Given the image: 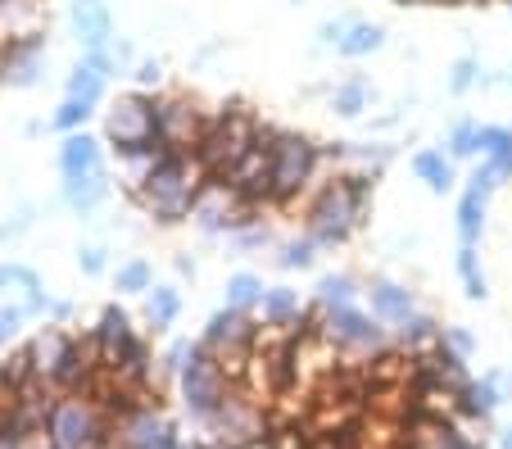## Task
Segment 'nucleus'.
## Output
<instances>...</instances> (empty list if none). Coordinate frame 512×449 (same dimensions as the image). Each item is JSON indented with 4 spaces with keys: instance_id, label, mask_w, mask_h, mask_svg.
<instances>
[{
    "instance_id": "36",
    "label": "nucleus",
    "mask_w": 512,
    "mask_h": 449,
    "mask_svg": "<svg viewBox=\"0 0 512 449\" xmlns=\"http://www.w3.org/2000/svg\"><path fill=\"white\" fill-rule=\"evenodd\" d=\"M0 286H19V291L37 295L41 291V277L32 273V268H23V264H0Z\"/></svg>"
},
{
    "instance_id": "38",
    "label": "nucleus",
    "mask_w": 512,
    "mask_h": 449,
    "mask_svg": "<svg viewBox=\"0 0 512 449\" xmlns=\"http://www.w3.org/2000/svg\"><path fill=\"white\" fill-rule=\"evenodd\" d=\"M78 268L87 277H100V273H105V250H100V245H87V250L78 254Z\"/></svg>"
},
{
    "instance_id": "47",
    "label": "nucleus",
    "mask_w": 512,
    "mask_h": 449,
    "mask_svg": "<svg viewBox=\"0 0 512 449\" xmlns=\"http://www.w3.org/2000/svg\"><path fill=\"white\" fill-rule=\"evenodd\" d=\"M182 449H186V445H182Z\"/></svg>"
},
{
    "instance_id": "13",
    "label": "nucleus",
    "mask_w": 512,
    "mask_h": 449,
    "mask_svg": "<svg viewBox=\"0 0 512 449\" xmlns=\"http://www.w3.org/2000/svg\"><path fill=\"white\" fill-rule=\"evenodd\" d=\"M105 155H100V141L87 132H68L64 146H59V173L64 177H82V173H100Z\"/></svg>"
},
{
    "instance_id": "31",
    "label": "nucleus",
    "mask_w": 512,
    "mask_h": 449,
    "mask_svg": "<svg viewBox=\"0 0 512 449\" xmlns=\"http://www.w3.org/2000/svg\"><path fill=\"white\" fill-rule=\"evenodd\" d=\"M91 109H96V105L64 96V105L50 114V127H55V132H64V137H68V132H82V127H87V118H91Z\"/></svg>"
},
{
    "instance_id": "42",
    "label": "nucleus",
    "mask_w": 512,
    "mask_h": 449,
    "mask_svg": "<svg viewBox=\"0 0 512 449\" xmlns=\"http://www.w3.org/2000/svg\"><path fill=\"white\" fill-rule=\"evenodd\" d=\"M499 449H512V427H508V431H503V436H499Z\"/></svg>"
},
{
    "instance_id": "28",
    "label": "nucleus",
    "mask_w": 512,
    "mask_h": 449,
    "mask_svg": "<svg viewBox=\"0 0 512 449\" xmlns=\"http://www.w3.org/2000/svg\"><path fill=\"white\" fill-rule=\"evenodd\" d=\"M263 295H268V286H263L254 273H236V277H227V304H232V309L250 313L254 304H263Z\"/></svg>"
},
{
    "instance_id": "21",
    "label": "nucleus",
    "mask_w": 512,
    "mask_h": 449,
    "mask_svg": "<svg viewBox=\"0 0 512 449\" xmlns=\"http://www.w3.org/2000/svg\"><path fill=\"white\" fill-rule=\"evenodd\" d=\"M300 295L290 291V286H268L263 295V323L268 327H295L300 323Z\"/></svg>"
},
{
    "instance_id": "19",
    "label": "nucleus",
    "mask_w": 512,
    "mask_h": 449,
    "mask_svg": "<svg viewBox=\"0 0 512 449\" xmlns=\"http://www.w3.org/2000/svg\"><path fill=\"white\" fill-rule=\"evenodd\" d=\"M413 445L417 449H476L472 436H463V427H458V422H449L445 413H440V418H431L426 427H417Z\"/></svg>"
},
{
    "instance_id": "4",
    "label": "nucleus",
    "mask_w": 512,
    "mask_h": 449,
    "mask_svg": "<svg viewBox=\"0 0 512 449\" xmlns=\"http://www.w3.org/2000/svg\"><path fill=\"white\" fill-rule=\"evenodd\" d=\"M322 150L300 132H281L272 146V205H290L295 196L309 191V182L318 177Z\"/></svg>"
},
{
    "instance_id": "39",
    "label": "nucleus",
    "mask_w": 512,
    "mask_h": 449,
    "mask_svg": "<svg viewBox=\"0 0 512 449\" xmlns=\"http://www.w3.org/2000/svg\"><path fill=\"white\" fill-rule=\"evenodd\" d=\"M136 82H141V87H159V82H164L159 59H141V64H136Z\"/></svg>"
},
{
    "instance_id": "2",
    "label": "nucleus",
    "mask_w": 512,
    "mask_h": 449,
    "mask_svg": "<svg viewBox=\"0 0 512 449\" xmlns=\"http://www.w3.org/2000/svg\"><path fill=\"white\" fill-rule=\"evenodd\" d=\"M372 196V173H345L327 182L309 200V236L318 245H345L354 227L363 223V209Z\"/></svg>"
},
{
    "instance_id": "9",
    "label": "nucleus",
    "mask_w": 512,
    "mask_h": 449,
    "mask_svg": "<svg viewBox=\"0 0 512 449\" xmlns=\"http://www.w3.org/2000/svg\"><path fill=\"white\" fill-rule=\"evenodd\" d=\"M118 449H182V440H177L173 422L164 413L141 404L132 418L118 422Z\"/></svg>"
},
{
    "instance_id": "11",
    "label": "nucleus",
    "mask_w": 512,
    "mask_h": 449,
    "mask_svg": "<svg viewBox=\"0 0 512 449\" xmlns=\"http://www.w3.org/2000/svg\"><path fill=\"white\" fill-rule=\"evenodd\" d=\"M68 23L78 32L82 50H105L109 37H114V19H109L105 0H73L68 5Z\"/></svg>"
},
{
    "instance_id": "23",
    "label": "nucleus",
    "mask_w": 512,
    "mask_h": 449,
    "mask_svg": "<svg viewBox=\"0 0 512 449\" xmlns=\"http://www.w3.org/2000/svg\"><path fill=\"white\" fill-rule=\"evenodd\" d=\"M177 313H182V295H177L173 286H150V291H145V318H150L155 332L173 327Z\"/></svg>"
},
{
    "instance_id": "12",
    "label": "nucleus",
    "mask_w": 512,
    "mask_h": 449,
    "mask_svg": "<svg viewBox=\"0 0 512 449\" xmlns=\"http://www.w3.org/2000/svg\"><path fill=\"white\" fill-rule=\"evenodd\" d=\"M87 336H91V345L100 350V359H105V368H109V363H114L118 354H123L127 345H132V336H136V332H132V318H127V313L118 309V304H109V309L100 313L96 327H91Z\"/></svg>"
},
{
    "instance_id": "15",
    "label": "nucleus",
    "mask_w": 512,
    "mask_h": 449,
    "mask_svg": "<svg viewBox=\"0 0 512 449\" xmlns=\"http://www.w3.org/2000/svg\"><path fill=\"white\" fill-rule=\"evenodd\" d=\"M105 200H109L105 168H100V173H82V177H64V205L73 209V214H91V209H100Z\"/></svg>"
},
{
    "instance_id": "46",
    "label": "nucleus",
    "mask_w": 512,
    "mask_h": 449,
    "mask_svg": "<svg viewBox=\"0 0 512 449\" xmlns=\"http://www.w3.org/2000/svg\"><path fill=\"white\" fill-rule=\"evenodd\" d=\"M0 5H5V0H0Z\"/></svg>"
},
{
    "instance_id": "3",
    "label": "nucleus",
    "mask_w": 512,
    "mask_h": 449,
    "mask_svg": "<svg viewBox=\"0 0 512 449\" xmlns=\"http://www.w3.org/2000/svg\"><path fill=\"white\" fill-rule=\"evenodd\" d=\"M109 427L114 422L105 418V409L96 400H87V395H59L46 418V440L64 449H109L118 440V436H109Z\"/></svg>"
},
{
    "instance_id": "5",
    "label": "nucleus",
    "mask_w": 512,
    "mask_h": 449,
    "mask_svg": "<svg viewBox=\"0 0 512 449\" xmlns=\"http://www.w3.org/2000/svg\"><path fill=\"white\" fill-rule=\"evenodd\" d=\"M105 137L114 141L118 159H127V155H136V150H145L150 141L159 137V132H155V100H145V96H123L114 109H109Z\"/></svg>"
},
{
    "instance_id": "10",
    "label": "nucleus",
    "mask_w": 512,
    "mask_h": 449,
    "mask_svg": "<svg viewBox=\"0 0 512 449\" xmlns=\"http://www.w3.org/2000/svg\"><path fill=\"white\" fill-rule=\"evenodd\" d=\"M503 391H508V377L503 372H490L485 381H467L449 395V409L463 422H490V413L503 404Z\"/></svg>"
},
{
    "instance_id": "14",
    "label": "nucleus",
    "mask_w": 512,
    "mask_h": 449,
    "mask_svg": "<svg viewBox=\"0 0 512 449\" xmlns=\"http://www.w3.org/2000/svg\"><path fill=\"white\" fill-rule=\"evenodd\" d=\"M368 300H372V313H377L381 323H390V327H399L404 318H413L417 313V304H413V291L408 286H399V282H372V291H368Z\"/></svg>"
},
{
    "instance_id": "40",
    "label": "nucleus",
    "mask_w": 512,
    "mask_h": 449,
    "mask_svg": "<svg viewBox=\"0 0 512 449\" xmlns=\"http://www.w3.org/2000/svg\"><path fill=\"white\" fill-rule=\"evenodd\" d=\"M345 32H349V23H345V19H336V23H322V28H318V41H322V46H336V50H340V41H345Z\"/></svg>"
},
{
    "instance_id": "1",
    "label": "nucleus",
    "mask_w": 512,
    "mask_h": 449,
    "mask_svg": "<svg viewBox=\"0 0 512 449\" xmlns=\"http://www.w3.org/2000/svg\"><path fill=\"white\" fill-rule=\"evenodd\" d=\"M204 182H209V173L191 150H164L136 196L159 223H182V218L195 214V196L204 191Z\"/></svg>"
},
{
    "instance_id": "43",
    "label": "nucleus",
    "mask_w": 512,
    "mask_h": 449,
    "mask_svg": "<svg viewBox=\"0 0 512 449\" xmlns=\"http://www.w3.org/2000/svg\"><path fill=\"white\" fill-rule=\"evenodd\" d=\"M0 87H5V50H0Z\"/></svg>"
},
{
    "instance_id": "29",
    "label": "nucleus",
    "mask_w": 512,
    "mask_h": 449,
    "mask_svg": "<svg viewBox=\"0 0 512 449\" xmlns=\"http://www.w3.org/2000/svg\"><path fill=\"white\" fill-rule=\"evenodd\" d=\"M458 277H463L467 300H485V295H490V286H485V273H481V254H476V245H463V250H458Z\"/></svg>"
},
{
    "instance_id": "44",
    "label": "nucleus",
    "mask_w": 512,
    "mask_h": 449,
    "mask_svg": "<svg viewBox=\"0 0 512 449\" xmlns=\"http://www.w3.org/2000/svg\"><path fill=\"white\" fill-rule=\"evenodd\" d=\"M0 449H19V445H5V440H0Z\"/></svg>"
},
{
    "instance_id": "32",
    "label": "nucleus",
    "mask_w": 512,
    "mask_h": 449,
    "mask_svg": "<svg viewBox=\"0 0 512 449\" xmlns=\"http://www.w3.org/2000/svg\"><path fill=\"white\" fill-rule=\"evenodd\" d=\"M445 146H449V159H454V164H458V159L481 155V127H476V123H458L454 132H449Z\"/></svg>"
},
{
    "instance_id": "30",
    "label": "nucleus",
    "mask_w": 512,
    "mask_h": 449,
    "mask_svg": "<svg viewBox=\"0 0 512 449\" xmlns=\"http://www.w3.org/2000/svg\"><path fill=\"white\" fill-rule=\"evenodd\" d=\"M331 109H336L340 118H358L368 109V82L354 78V82H345V87H336L331 91Z\"/></svg>"
},
{
    "instance_id": "18",
    "label": "nucleus",
    "mask_w": 512,
    "mask_h": 449,
    "mask_svg": "<svg viewBox=\"0 0 512 449\" xmlns=\"http://www.w3.org/2000/svg\"><path fill=\"white\" fill-rule=\"evenodd\" d=\"M68 341H73L68 332H59V327H46V332H37L28 345H23V350H28V359H32V368H37V377L50 381V372H55L59 359H64Z\"/></svg>"
},
{
    "instance_id": "17",
    "label": "nucleus",
    "mask_w": 512,
    "mask_h": 449,
    "mask_svg": "<svg viewBox=\"0 0 512 449\" xmlns=\"http://www.w3.org/2000/svg\"><path fill=\"white\" fill-rule=\"evenodd\" d=\"M41 32V0H5L0 5V37L19 41Z\"/></svg>"
},
{
    "instance_id": "24",
    "label": "nucleus",
    "mask_w": 512,
    "mask_h": 449,
    "mask_svg": "<svg viewBox=\"0 0 512 449\" xmlns=\"http://www.w3.org/2000/svg\"><path fill=\"white\" fill-rule=\"evenodd\" d=\"M485 205L490 200L476 196V191H463V200H458V241L463 245H476L485 232Z\"/></svg>"
},
{
    "instance_id": "26",
    "label": "nucleus",
    "mask_w": 512,
    "mask_h": 449,
    "mask_svg": "<svg viewBox=\"0 0 512 449\" xmlns=\"http://www.w3.org/2000/svg\"><path fill=\"white\" fill-rule=\"evenodd\" d=\"M381 41H386V28H381V23H349L345 41H340V55L363 59V55H372V50H381Z\"/></svg>"
},
{
    "instance_id": "34",
    "label": "nucleus",
    "mask_w": 512,
    "mask_h": 449,
    "mask_svg": "<svg viewBox=\"0 0 512 449\" xmlns=\"http://www.w3.org/2000/svg\"><path fill=\"white\" fill-rule=\"evenodd\" d=\"M318 241L313 236H300V241H286L281 245V254H277V264L281 268H313V259H318Z\"/></svg>"
},
{
    "instance_id": "20",
    "label": "nucleus",
    "mask_w": 512,
    "mask_h": 449,
    "mask_svg": "<svg viewBox=\"0 0 512 449\" xmlns=\"http://www.w3.org/2000/svg\"><path fill=\"white\" fill-rule=\"evenodd\" d=\"M481 159L508 182L512 177V127H481Z\"/></svg>"
},
{
    "instance_id": "35",
    "label": "nucleus",
    "mask_w": 512,
    "mask_h": 449,
    "mask_svg": "<svg viewBox=\"0 0 512 449\" xmlns=\"http://www.w3.org/2000/svg\"><path fill=\"white\" fill-rule=\"evenodd\" d=\"M476 82H481V64H476L472 55L454 59V69H449V91H454V96H467Z\"/></svg>"
},
{
    "instance_id": "7",
    "label": "nucleus",
    "mask_w": 512,
    "mask_h": 449,
    "mask_svg": "<svg viewBox=\"0 0 512 449\" xmlns=\"http://www.w3.org/2000/svg\"><path fill=\"white\" fill-rule=\"evenodd\" d=\"M204 345H209L218 359L223 354H236V350H259V323H254L250 313H241V309H218L209 318V327H204V336H200Z\"/></svg>"
},
{
    "instance_id": "45",
    "label": "nucleus",
    "mask_w": 512,
    "mask_h": 449,
    "mask_svg": "<svg viewBox=\"0 0 512 449\" xmlns=\"http://www.w3.org/2000/svg\"><path fill=\"white\" fill-rule=\"evenodd\" d=\"M46 449H64V445H50V440H46Z\"/></svg>"
},
{
    "instance_id": "8",
    "label": "nucleus",
    "mask_w": 512,
    "mask_h": 449,
    "mask_svg": "<svg viewBox=\"0 0 512 449\" xmlns=\"http://www.w3.org/2000/svg\"><path fill=\"white\" fill-rule=\"evenodd\" d=\"M155 132L177 150H195L209 132V118L191 109L186 100H155Z\"/></svg>"
},
{
    "instance_id": "6",
    "label": "nucleus",
    "mask_w": 512,
    "mask_h": 449,
    "mask_svg": "<svg viewBox=\"0 0 512 449\" xmlns=\"http://www.w3.org/2000/svg\"><path fill=\"white\" fill-rule=\"evenodd\" d=\"M322 336L336 341V345H345V350H381V345H386V327H381V318L377 313L354 309V304L322 313Z\"/></svg>"
},
{
    "instance_id": "33",
    "label": "nucleus",
    "mask_w": 512,
    "mask_h": 449,
    "mask_svg": "<svg viewBox=\"0 0 512 449\" xmlns=\"http://www.w3.org/2000/svg\"><path fill=\"white\" fill-rule=\"evenodd\" d=\"M150 286H155V268L145 264V259H132V264L118 268V291H127V295H145Z\"/></svg>"
},
{
    "instance_id": "37",
    "label": "nucleus",
    "mask_w": 512,
    "mask_h": 449,
    "mask_svg": "<svg viewBox=\"0 0 512 449\" xmlns=\"http://www.w3.org/2000/svg\"><path fill=\"white\" fill-rule=\"evenodd\" d=\"M440 341H445L449 350H458V354H463V359L476 350V336L467 332V327H445V336H440Z\"/></svg>"
},
{
    "instance_id": "16",
    "label": "nucleus",
    "mask_w": 512,
    "mask_h": 449,
    "mask_svg": "<svg viewBox=\"0 0 512 449\" xmlns=\"http://www.w3.org/2000/svg\"><path fill=\"white\" fill-rule=\"evenodd\" d=\"M413 173L426 182V191H431V196H449V191L458 186L449 150H417V155H413Z\"/></svg>"
},
{
    "instance_id": "22",
    "label": "nucleus",
    "mask_w": 512,
    "mask_h": 449,
    "mask_svg": "<svg viewBox=\"0 0 512 449\" xmlns=\"http://www.w3.org/2000/svg\"><path fill=\"white\" fill-rule=\"evenodd\" d=\"M440 336H445V327L435 323V318H426V313H413V318H404V323H399V345H404L408 354L435 350V345H440Z\"/></svg>"
},
{
    "instance_id": "27",
    "label": "nucleus",
    "mask_w": 512,
    "mask_h": 449,
    "mask_svg": "<svg viewBox=\"0 0 512 449\" xmlns=\"http://www.w3.org/2000/svg\"><path fill=\"white\" fill-rule=\"evenodd\" d=\"M64 91H68L73 100H87V105H96V100L105 96V73H100L91 59H82L78 69L68 73V87H64Z\"/></svg>"
},
{
    "instance_id": "25",
    "label": "nucleus",
    "mask_w": 512,
    "mask_h": 449,
    "mask_svg": "<svg viewBox=\"0 0 512 449\" xmlns=\"http://www.w3.org/2000/svg\"><path fill=\"white\" fill-rule=\"evenodd\" d=\"M354 295H358L354 277H345V273H327V277L318 282V291H313V304H318V309L327 313V309H345V304H354Z\"/></svg>"
},
{
    "instance_id": "41",
    "label": "nucleus",
    "mask_w": 512,
    "mask_h": 449,
    "mask_svg": "<svg viewBox=\"0 0 512 449\" xmlns=\"http://www.w3.org/2000/svg\"><path fill=\"white\" fill-rule=\"evenodd\" d=\"M236 241H241V245H263V241H268V232H259V227H250V232H241V236H236Z\"/></svg>"
}]
</instances>
